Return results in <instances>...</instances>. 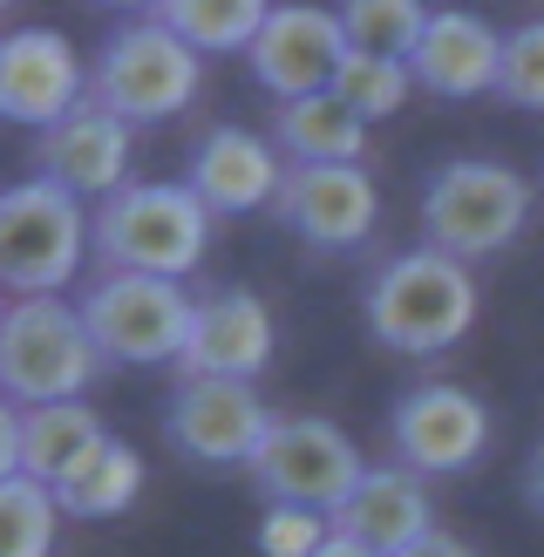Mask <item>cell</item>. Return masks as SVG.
Masks as SVG:
<instances>
[{
  "mask_svg": "<svg viewBox=\"0 0 544 557\" xmlns=\"http://www.w3.org/2000/svg\"><path fill=\"white\" fill-rule=\"evenodd\" d=\"M136 490H144V456H136L123 435H109L102 449L82 462L62 490H54V504H62V517L102 523V517H123L136 504Z\"/></svg>",
  "mask_w": 544,
  "mask_h": 557,
  "instance_id": "obj_22",
  "label": "cell"
},
{
  "mask_svg": "<svg viewBox=\"0 0 544 557\" xmlns=\"http://www.w3.org/2000/svg\"><path fill=\"white\" fill-rule=\"evenodd\" d=\"M361 313H368V333L388 354H408V360L449 354L477 320V272L449 252L416 245V252H395L374 272Z\"/></svg>",
  "mask_w": 544,
  "mask_h": 557,
  "instance_id": "obj_1",
  "label": "cell"
},
{
  "mask_svg": "<svg viewBox=\"0 0 544 557\" xmlns=\"http://www.w3.org/2000/svg\"><path fill=\"white\" fill-rule=\"evenodd\" d=\"M347 27L341 8H272L265 35L252 41V75L272 102H307L326 96L347 62Z\"/></svg>",
  "mask_w": 544,
  "mask_h": 557,
  "instance_id": "obj_13",
  "label": "cell"
},
{
  "mask_svg": "<svg viewBox=\"0 0 544 557\" xmlns=\"http://www.w3.org/2000/svg\"><path fill=\"white\" fill-rule=\"evenodd\" d=\"M272 347H280L272 306L245 286H225V293L198 299V326H190L177 381H252V374H265Z\"/></svg>",
  "mask_w": 544,
  "mask_h": 557,
  "instance_id": "obj_16",
  "label": "cell"
},
{
  "mask_svg": "<svg viewBox=\"0 0 544 557\" xmlns=\"http://www.w3.org/2000/svg\"><path fill=\"white\" fill-rule=\"evenodd\" d=\"M531 218V177L497 157H456L422 184V245L477 265L517 245Z\"/></svg>",
  "mask_w": 544,
  "mask_h": 557,
  "instance_id": "obj_5",
  "label": "cell"
},
{
  "mask_svg": "<svg viewBox=\"0 0 544 557\" xmlns=\"http://www.w3.org/2000/svg\"><path fill=\"white\" fill-rule=\"evenodd\" d=\"M401 557H477L470 544H456V537H443V531H429L416 550H401Z\"/></svg>",
  "mask_w": 544,
  "mask_h": 557,
  "instance_id": "obj_28",
  "label": "cell"
},
{
  "mask_svg": "<svg viewBox=\"0 0 544 557\" xmlns=\"http://www.w3.org/2000/svg\"><path fill=\"white\" fill-rule=\"evenodd\" d=\"M368 456L354 449V435L326 414H280V429L265 435V449L252 456V476L265 490V504H293V510H320L341 517V504L368 476Z\"/></svg>",
  "mask_w": 544,
  "mask_h": 557,
  "instance_id": "obj_8",
  "label": "cell"
},
{
  "mask_svg": "<svg viewBox=\"0 0 544 557\" xmlns=\"http://www.w3.org/2000/svg\"><path fill=\"white\" fill-rule=\"evenodd\" d=\"M524 504L544 517V442H537V456L524 462Z\"/></svg>",
  "mask_w": 544,
  "mask_h": 557,
  "instance_id": "obj_29",
  "label": "cell"
},
{
  "mask_svg": "<svg viewBox=\"0 0 544 557\" xmlns=\"http://www.w3.org/2000/svg\"><path fill=\"white\" fill-rule=\"evenodd\" d=\"M89 62L62 27H8L0 41V116L21 129H54L89 102Z\"/></svg>",
  "mask_w": 544,
  "mask_h": 557,
  "instance_id": "obj_11",
  "label": "cell"
},
{
  "mask_svg": "<svg viewBox=\"0 0 544 557\" xmlns=\"http://www.w3.org/2000/svg\"><path fill=\"white\" fill-rule=\"evenodd\" d=\"M280 414L259 401L252 381H177L163 401V435L171 449L205 469H252Z\"/></svg>",
  "mask_w": 544,
  "mask_h": 557,
  "instance_id": "obj_9",
  "label": "cell"
},
{
  "mask_svg": "<svg viewBox=\"0 0 544 557\" xmlns=\"http://www.w3.org/2000/svg\"><path fill=\"white\" fill-rule=\"evenodd\" d=\"M408 69H416V89L443 96V102H470V96L504 82V35L483 14L443 8L429 21V41H422V54Z\"/></svg>",
  "mask_w": 544,
  "mask_h": 557,
  "instance_id": "obj_19",
  "label": "cell"
},
{
  "mask_svg": "<svg viewBox=\"0 0 544 557\" xmlns=\"http://www.w3.org/2000/svg\"><path fill=\"white\" fill-rule=\"evenodd\" d=\"M62 537V504L54 490L27 476H0V557H48Z\"/></svg>",
  "mask_w": 544,
  "mask_h": 557,
  "instance_id": "obj_24",
  "label": "cell"
},
{
  "mask_svg": "<svg viewBox=\"0 0 544 557\" xmlns=\"http://www.w3.org/2000/svg\"><path fill=\"white\" fill-rule=\"evenodd\" d=\"M75 306L89 320L102 360H123V368H184L190 326H198V299L177 278L96 272Z\"/></svg>",
  "mask_w": 544,
  "mask_h": 557,
  "instance_id": "obj_7",
  "label": "cell"
},
{
  "mask_svg": "<svg viewBox=\"0 0 544 557\" xmlns=\"http://www.w3.org/2000/svg\"><path fill=\"white\" fill-rule=\"evenodd\" d=\"M326 544H334V517L293 510V504H265V517H259V550L265 557H320Z\"/></svg>",
  "mask_w": 544,
  "mask_h": 557,
  "instance_id": "obj_27",
  "label": "cell"
},
{
  "mask_svg": "<svg viewBox=\"0 0 544 557\" xmlns=\"http://www.w3.org/2000/svg\"><path fill=\"white\" fill-rule=\"evenodd\" d=\"M429 531H435L429 523V490H422V476H408L401 462H374L361 476V490H354L341 504V517H334V537L361 544L374 557L416 550Z\"/></svg>",
  "mask_w": 544,
  "mask_h": 557,
  "instance_id": "obj_18",
  "label": "cell"
},
{
  "mask_svg": "<svg viewBox=\"0 0 544 557\" xmlns=\"http://www.w3.org/2000/svg\"><path fill=\"white\" fill-rule=\"evenodd\" d=\"M211 245V211L190 184H129L109 205H96V259L102 272H144L184 278L198 272Z\"/></svg>",
  "mask_w": 544,
  "mask_h": 557,
  "instance_id": "obj_4",
  "label": "cell"
},
{
  "mask_svg": "<svg viewBox=\"0 0 544 557\" xmlns=\"http://www.w3.org/2000/svg\"><path fill=\"white\" fill-rule=\"evenodd\" d=\"M96 252V211L41 171L0 190V286L8 299H62Z\"/></svg>",
  "mask_w": 544,
  "mask_h": 557,
  "instance_id": "obj_2",
  "label": "cell"
},
{
  "mask_svg": "<svg viewBox=\"0 0 544 557\" xmlns=\"http://www.w3.org/2000/svg\"><path fill=\"white\" fill-rule=\"evenodd\" d=\"M286 177H293V163L280 157V144H272V136L225 123V129H211L205 144H198L184 184L205 198L211 218H232V211H265V205H280Z\"/></svg>",
  "mask_w": 544,
  "mask_h": 557,
  "instance_id": "obj_17",
  "label": "cell"
},
{
  "mask_svg": "<svg viewBox=\"0 0 544 557\" xmlns=\"http://www.w3.org/2000/svg\"><path fill=\"white\" fill-rule=\"evenodd\" d=\"M497 96L517 102V109H544V14L517 21L504 35V82Z\"/></svg>",
  "mask_w": 544,
  "mask_h": 557,
  "instance_id": "obj_26",
  "label": "cell"
},
{
  "mask_svg": "<svg viewBox=\"0 0 544 557\" xmlns=\"http://www.w3.org/2000/svg\"><path fill=\"white\" fill-rule=\"evenodd\" d=\"M41 177L75 190L82 205H109L116 190H129V157H136V129L123 116H109L102 102H82L69 123H54L41 136Z\"/></svg>",
  "mask_w": 544,
  "mask_h": 557,
  "instance_id": "obj_15",
  "label": "cell"
},
{
  "mask_svg": "<svg viewBox=\"0 0 544 557\" xmlns=\"http://www.w3.org/2000/svg\"><path fill=\"white\" fill-rule=\"evenodd\" d=\"M429 8L422 0H347L341 27L354 54H374V62H416L429 41Z\"/></svg>",
  "mask_w": 544,
  "mask_h": 557,
  "instance_id": "obj_23",
  "label": "cell"
},
{
  "mask_svg": "<svg viewBox=\"0 0 544 557\" xmlns=\"http://www.w3.org/2000/svg\"><path fill=\"white\" fill-rule=\"evenodd\" d=\"M272 144H280V157H293V171H313V163H361L368 157V123L326 89V96L272 109Z\"/></svg>",
  "mask_w": 544,
  "mask_h": 557,
  "instance_id": "obj_20",
  "label": "cell"
},
{
  "mask_svg": "<svg viewBox=\"0 0 544 557\" xmlns=\"http://www.w3.org/2000/svg\"><path fill=\"white\" fill-rule=\"evenodd\" d=\"M184 48H198V54H252V41L265 35V21L272 8L265 0H157L150 8Z\"/></svg>",
  "mask_w": 544,
  "mask_h": 557,
  "instance_id": "obj_21",
  "label": "cell"
},
{
  "mask_svg": "<svg viewBox=\"0 0 544 557\" xmlns=\"http://www.w3.org/2000/svg\"><path fill=\"white\" fill-rule=\"evenodd\" d=\"M272 218L313 252H354L368 245L381 225V190L361 163H313V171H293Z\"/></svg>",
  "mask_w": 544,
  "mask_h": 557,
  "instance_id": "obj_12",
  "label": "cell"
},
{
  "mask_svg": "<svg viewBox=\"0 0 544 557\" xmlns=\"http://www.w3.org/2000/svg\"><path fill=\"white\" fill-rule=\"evenodd\" d=\"M320 557H374V550H361V544H347V537H334V544H326Z\"/></svg>",
  "mask_w": 544,
  "mask_h": 557,
  "instance_id": "obj_30",
  "label": "cell"
},
{
  "mask_svg": "<svg viewBox=\"0 0 544 557\" xmlns=\"http://www.w3.org/2000/svg\"><path fill=\"white\" fill-rule=\"evenodd\" d=\"M388 442L408 476H462L490 449V408L456 381H422L408 387L388 414Z\"/></svg>",
  "mask_w": 544,
  "mask_h": 557,
  "instance_id": "obj_10",
  "label": "cell"
},
{
  "mask_svg": "<svg viewBox=\"0 0 544 557\" xmlns=\"http://www.w3.org/2000/svg\"><path fill=\"white\" fill-rule=\"evenodd\" d=\"M102 374V347L82 306L69 299H8L0 313V387L8 408H54L82 401Z\"/></svg>",
  "mask_w": 544,
  "mask_h": 557,
  "instance_id": "obj_3",
  "label": "cell"
},
{
  "mask_svg": "<svg viewBox=\"0 0 544 557\" xmlns=\"http://www.w3.org/2000/svg\"><path fill=\"white\" fill-rule=\"evenodd\" d=\"M198 82H205V54L184 48L171 27L144 8L102 41L96 75H89V102H102L109 116H123L129 129L136 123H171L198 102Z\"/></svg>",
  "mask_w": 544,
  "mask_h": 557,
  "instance_id": "obj_6",
  "label": "cell"
},
{
  "mask_svg": "<svg viewBox=\"0 0 544 557\" xmlns=\"http://www.w3.org/2000/svg\"><path fill=\"white\" fill-rule=\"evenodd\" d=\"M102 442H109V429H102V414L89 401L8 408L0 414V476H27L41 490H62Z\"/></svg>",
  "mask_w": 544,
  "mask_h": 557,
  "instance_id": "obj_14",
  "label": "cell"
},
{
  "mask_svg": "<svg viewBox=\"0 0 544 557\" xmlns=\"http://www.w3.org/2000/svg\"><path fill=\"white\" fill-rule=\"evenodd\" d=\"M334 96L354 109L361 123H381L416 96V69L408 62H374V54H347L341 75H334Z\"/></svg>",
  "mask_w": 544,
  "mask_h": 557,
  "instance_id": "obj_25",
  "label": "cell"
}]
</instances>
